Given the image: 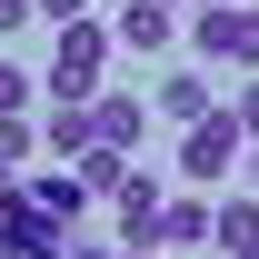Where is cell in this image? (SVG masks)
<instances>
[{
  "label": "cell",
  "mask_w": 259,
  "mask_h": 259,
  "mask_svg": "<svg viewBox=\"0 0 259 259\" xmlns=\"http://www.w3.org/2000/svg\"><path fill=\"white\" fill-rule=\"evenodd\" d=\"M160 239L169 249H199L209 239V199H160Z\"/></svg>",
  "instance_id": "cell-11"
},
{
  "label": "cell",
  "mask_w": 259,
  "mask_h": 259,
  "mask_svg": "<svg viewBox=\"0 0 259 259\" xmlns=\"http://www.w3.org/2000/svg\"><path fill=\"white\" fill-rule=\"evenodd\" d=\"M209 239H220L229 259H239V249H259V199H220V209H209Z\"/></svg>",
  "instance_id": "cell-10"
},
{
  "label": "cell",
  "mask_w": 259,
  "mask_h": 259,
  "mask_svg": "<svg viewBox=\"0 0 259 259\" xmlns=\"http://www.w3.org/2000/svg\"><path fill=\"white\" fill-rule=\"evenodd\" d=\"M110 40H120V50H169V40H180V10H150V0H130L120 20H110Z\"/></svg>",
  "instance_id": "cell-8"
},
{
  "label": "cell",
  "mask_w": 259,
  "mask_h": 259,
  "mask_svg": "<svg viewBox=\"0 0 259 259\" xmlns=\"http://www.w3.org/2000/svg\"><path fill=\"white\" fill-rule=\"evenodd\" d=\"M30 100H40V80H30V70H20V60H0V120H20Z\"/></svg>",
  "instance_id": "cell-13"
},
{
  "label": "cell",
  "mask_w": 259,
  "mask_h": 259,
  "mask_svg": "<svg viewBox=\"0 0 259 259\" xmlns=\"http://www.w3.org/2000/svg\"><path fill=\"white\" fill-rule=\"evenodd\" d=\"M229 120H239V140H259V80H239V100H229Z\"/></svg>",
  "instance_id": "cell-14"
},
{
  "label": "cell",
  "mask_w": 259,
  "mask_h": 259,
  "mask_svg": "<svg viewBox=\"0 0 259 259\" xmlns=\"http://www.w3.org/2000/svg\"><path fill=\"white\" fill-rule=\"evenodd\" d=\"M110 50H120V40H110V20H70V30L50 40L40 90H50V100H90V90H100V70H110Z\"/></svg>",
  "instance_id": "cell-1"
},
{
  "label": "cell",
  "mask_w": 259,
  "mask_h": 259,
  "mask_svg": "<svg viewBox=\"0 0 259 259\" xmlns=\"http://www.w3.org/2000/svg\"><path fill=\"white\" fill-rule=\"evenodd\" d=\"M110 259H160V249H110Z\"/></svg>",
  "instance_id": "cell-18"
},
{
  "label": "cell",
  "mask_w": 259,
  "mask_h": 259,
  "mask_svg": "<svg viewBox=\"0 0 259 259\" xmlns=\"http://www.w3.org/2000/svg\"><path fill=\"white\" fill-rule=\"evenodd\" d=\"M40 150H50V160H80V150H90V100H60V110L40 120Z\"/></svg>",
  "instance_id": "cell-9"
},
{
  "label": "cell",
  "mask_w": 259,
  "mask_h": 259,
  "mask_svg": "<svg viewBox=\"0 0 259 259\" xmlns=\"http://www.w3.org/2000/svg\"><path fill=\"white\" fill-rule=\"evenodd\" d=\"M40 160V120L20 110V120H0V169H30Z\"/></svg>",
  "instance_id": "cell-12"
},
{
  "label": "cell",
  "mask_w": 259,
  "mask_h": 259,
  "mask_svg": "<svg viewBox=\"0 0 259 259\" xmlns=\"http://www.w3.org/2000/svg\"><path fill=\"white\" fill-rule=\"evenodd\" d=\"M10 30H30V0H0V40Z\"/></svg>",
  "instance_id": "cell-16"
},
{
  "label": "cell",
  "mask_w": 259,
  "mask_h": 259,
  "mask_svg": "<svg viewBox=\"0 0 259 259\" xmlns=\"http://www.w3.org/2000/svg\"><path fill=\"white\" fill-rule=\"evenodd\" d=\"M150 110H160L169 130H199V120H209V110H220V90H209L199 70H169V80H160V100H150Z\"/></svg>",
  "instance_id": "cell-6"
},
{
  "label": "cell",
  "mask_w": 259,
  "mask_h": 259,
  "mask_svg": "<svg viewBox=\"0 0 259 259\" xmlns=\"http://www.w3.org/2000/svg\"><path fill=\"white\" fill-rule=\"evenodd\" d=\"M30 20H60L70 30V20H90V0H30Z\"/></svg>",
  "instance_id": "cell-15"
},
{
  "label": "cell",
  "mask_w": 259,
  "mask_h": 259,
  "mask_svg": "<svg viewBox=\"0 0 259 259\" xmlns=\"http://www.w3.org/2000/svg\"><path fill=\"white\" fill-rule=\"evenodd\" d=\"M239 160H249V140H239L229 110H209L199 130H180V169H190V180H229Z\"/></svg>",
  "instance_id": "cell-2"
},
{
  "label": "cell",
  "mask_w": 259,
  "mask_h": 259,
  "mask_svg": "<svg viewBox=\"0 0 259 259\" xmlns=\"http://www.w3.org/2000/svg\"><path fill=\"white\" fill-rule=\"evenodd\" d=\"M140 130H150V100H130V90H90V150L130 160V150H140Z\"/></svg>",
  "instance_id": "cell-4"
},
{
  "label": "cell",
  "mask_w": 259,
  "mask_h": 259,
  "mask_svg": "<svg viewBox=\"0 0 259 259\" xmlns=\"http://www.w3.org/2000/svg\"><path fill=\"white\" fill-rule=\"evenodd\" d=\"M239 169H249V190H259V140H249V160H239Z\"/></svg>",
  "instance_id": "cell-17"
},
{
  "label": "cell",
  "mask_w": 259,
  "mask_h": 259,
  "mask_svg": "<svg viewBox=\"0 0 259 259\" xmlns=\"http://www.w3.org/2000/svg\"><path fill=\"white\" fill-rule=\"evenodd\" d=\"M190 40L209 50V60H239V70L259 80V10H199V20H190Z\"/></svg>",
  "instance_id": "cell-5"
},
{
  "label": "cell",
  "mask_w": 259,
  "mask_h": 259,
  "mask_svg": "<svg viewBox=\"0 0 259 259\" xmlns=\"http://www.w3.org/2000/svg\"><path fill=\"white\" fill-rule=\"evenodd\" d=\"M150 10H190V0H150Z\"/></svg>",
  "instance_id": "cell-20"
},
{
  "label": "cell",
  "mask_w": 259,
  "mask_h": 259,
  "mask_svg": "<svg viewBox=\"0 0 259 259\" xmlns=\"http://www.w3.org/2000/svg\"><path fill=\"white\" fill-rule=\"evenodd\" d=\"M199 10H239V0H199Z\"/></svg>",
  "instance_id": "cell-19"
},
{
  "label": "cell",
  "mask_w": 259,
  "mask_h": 259,
  "mask_svg": "<svg viewBox=\"0 0 259 259\" xmlns=\"http://www.w3.org/2000/svg\"><path fill=\"white\" fill-rule=\"evenodd\" d=\"M20 199H30V209H50V220H80V209H90V190H80V169H30V180H20Z\"/></svg>",
  "instance_id": "cell-7"
},
{
  "label": "cell",
  "mask_w": 259,
  "mask_h": 259,
  "mask_svg": "<svg viewBox=\"0 0 259 259\" xmlns=\"http://www.w3.org/2000/svg\"><path fill=\"white\" fill-rule=\"evenodd\" d=\"M239 259H259V249H239Z\"/></svg>",
  "instance_id": "cell-21"
},
{
  "label": "cell",
  "mask_w": 259,
  "mask_h": 259,
  "mask_svg": "<svg viewBox=\"0 0 259 259\" xmlns=\"http://www.w3.org/2000/svg\"><path fill=\"white\" fill-rule=\"evenodd\" d=\"M0 259H70V229L10 190V209H0Z\"/></svg>",
  "instance_id": "cell-3"
}]
</instances>
